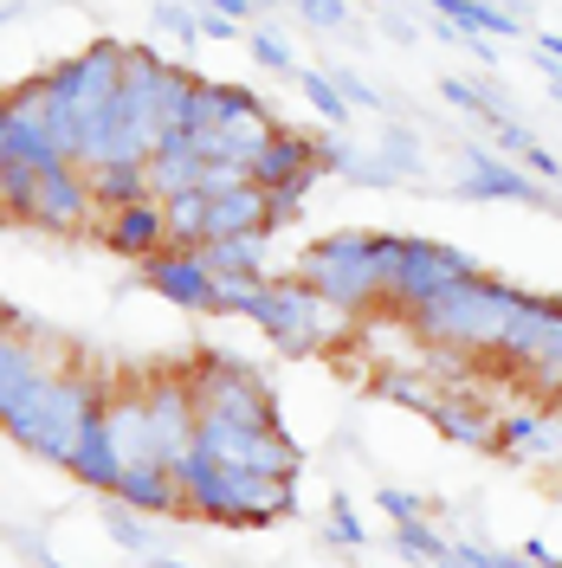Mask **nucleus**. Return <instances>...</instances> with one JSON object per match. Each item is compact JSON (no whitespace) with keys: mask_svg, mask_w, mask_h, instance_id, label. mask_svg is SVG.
<instances>
[{"mask_svg":"<svg viewBox=\"0 0 562 568\" xmlns=\"http://www.w3.org/2000/svg\"><path fill=\"white\" fill-rule=\"evenodd\" d=\"M465 181H459V194L465 201H518V207H543V187L518 169V162H504L492 149H479V142H465Z\"/></svg>","mask_w":562,"mask_h":568,"instance_id":"12","label":"nucleus"},{"mask_svg":"<svg viewBox=\"0 0 562 568\" xmlns=\"http://www.w3.org/2000/svg\"><path fill=\"white\" fill-rule=\"evenodd\" d=\"M46 375H59V355H46L33 336H7V329H0V420H7Z\"/></svg>","mask_w":562,"mask_h":568,"instance_id":"15","label":"nucleus"},{"mask_svg":"<svg viewBox=\"0 0 562 568\" xmlns=\"http://www.w3.org/2000/svg\"><path fill=\"white\" fill-rule=\"evenodd\" d=\"M259 329L279 343L284 355H311V349H323L337 329H350V311H330L323 297H317L304 278H272V291H265V311H259Z\"/></svg>","mask_w":562,"mask_h":568,"instance_id":"7","label":"nucleus"},{"mask_svg":"<svg viewBox=\"0 0 562 568\" xmlns=\"http://www.w3.org/2000/svg\"><path fill=\"white\" fill-rule=\"evenodd\" d=\"M98 407H104V382H91V375H46V382L0 420V433L20 439L27 453H39L46 465H66L71 446H78V433L98 420Z\"/></svg>","mask_w":562,"mask_h":568,"instance_id":"2","label":"nucleus"},{"mask_svg":"<svg viewBox=\"0 0 562 568\" xmlns=\"http://www.w3.org/2000/svg\"><path fill=\"white\" fill-rule=\"evenodd\" d=\"M330 84H337V98H343L350 110H388L382 91H375V84H362V71H330Z\"/></svg>","mask_w":562,"mask_h":568,"instance_id":"36","label":"nucleus"},{"mask_svg":"<svg viewBox=\"0 0 562 568\" xmlns=\"http://www.w3.org/2000/svg\"><path fill=\"white\" fill-rule=\"evenodd\" d=\"M188 388H194V407H201V414H227V420H272V388H265V375L247 368V362L208 355V362L188 375Z\"/></svg>","mask_w":562,"mask_h":568,"instance_id":"8","label":"nucleus"},{"mask_svg":"<svg viewBox=\"0 0 562 568\" xmlns=\"http://www.w3.org/2000/svg\"><path fill=\"white\" fill-rule=\"evenodd\" d=\"M247 162H201V194H233V187H247Z\"/></svg>","mask_w":562,"mask_h":568,"instance_id":"37","label":"nucleus"},{"mask_svg":"<svg viewBox=\"0 0 562 568\" xmlns=\"http://www.w3.org/2000/svg\"><path fill=\"white\" fill-rule=\"evenodd\" d=\"M375 504H382L394 524H414V517H426V497L421 491H375Z\"/></svg>","mask_w":562,"mask_h":568,"instance_id":"42","label":"nucleus"},{"mask_svg":"<svg viewBox=\"0 0 562 568\" xmlns=\"http://www.w3.org/2000/svg\"><path fill=\"white\" fill-rule=\"evenodd\" d=\"M265 291H272V278H213L208 291V317H259L265 311Z\"/></svg>","mask_w":562,"mask_h":568,"instance_id":"25","label":"nucleus"},{"mask_svg":"<svg viewBox=\"0 0 562 568\" xmlns=\"http://www.w3.org/2000/svg\"><path fill=\"white\" fill-rule=\"evenodd\" d=\"M149 433H155V459L175 465L188 446H194V388L181 382V375H162V382H149Z\"/></svg>","mask_w":562,"mask_h":568,"instance_id":"11","label":"nucleus"},{"mask_svg":"<svg viewBox=\"0 0 562 568\" xmlns=\"http://www.w3.org/2000/svg\"><path fill=\"white\" fill-rule=\"evenodd\" d=\"M142 284H155V297H169L181 311H208L213 272L201 258V246H162L142 258Z\"/></svg>","mask_w":562,"mask_h":568,"instance_id":"10","label":"nucleus"},{"mask_svg":"<svg viewBox=\"0 0 562 568\" xmlns=\"http://www.w3.org/2000/svg\"><path fill=\"white\" fill-rule=\"evenodd\" d=\"M98 420H104L110 446H117V459H123V465H162V459H155V433H149V394H142V388L104 394Z\"/></svg>","mask_w":562,"mask_h":568,"instance_id":"13","label":"nucleus"},{"mask_svg":"<svg viewBox=\"0 0 562 568\" xmlns=\"http://www.w3.org/2000/svg\"><path fill=\"white\" fill-rule=\"evenodd\" d=\"M201 33H208V39H233L240 27H233V20H220V13H208V7H201Z\"/></svg>","mask_w":562,"mask_h":568,"instance_id":"46","label":"nucleus"},{"mask_svg":"<svg viewBox=\"0 0 562 568\" xmlns=\"http://www.w3.org/2000/svg\"><path fill=\"white\" fill-rule=\"evenodd\" d=\"M556 400H562V394H556Z\"/></svg>","mask_w":562,"mask_h":568,"instance_id":"54","label":"nucleus"},{"mask_svg":"<svg viewBox=\"0 0 562 568\" xmlns=\"http://www.w3.org/2000/svg\"><path fill=\"white\" fill-rule=\"evenodd\" d=\"M91 181L78 175L71 162H59V169H39L33 181V201H27V226H52V233H71V226H84L91 220Z\"/></svg>","mask_w":562,"mask_h":568,"instance_id":"9","label":"nucleus"},{"mask_svg":"<svg viewBox=\"0 0 562 568\" xmlns=\"http://www.w3.org/2000/svg\"><path fill=\"white\" fill-rule=\"evenodd\" d=\"M0 142H7V98H0Z\"/></svg>","mask_w":562,"mask_h":568,"instance_id":"52","label":"nucleus"},{"mask_svg":"<svg viewBox=\"0 0 562 568\" xmlns=\"http://www.w3.org/2000/svg\"><path fill=\"white\" fill-rule=\"evenodd\" d=\"M265 7H284V0H252V13H265Z\"/></svg>","mask_w":562,"mask_h":568,"instance_id":"51","label":"nucleus"},{"mask_svg":"<svg viewBox=\"0 0 562 568\" xmlns=\"http://www.w3.org/2000/svg\"><path fill=\"white\" fill-rule=\"evenodd\" d=\"M330 542H343V549H362L369 542V524L350 510V497H337V510H330Z\"/></svg>","mask_w":562,"mask_h":568,"instance_id":"38","label":"nucleus"},{"mask_svg":"<svg viewBox=\"0 0 562 568\" xmlns=\"http://www.w3.org/2000/svg\"><path fill=\"white\" fill-rule=\"evenodd\" d=\"M213 278H265V233H247V240H208L201 246Z\"/></svg>","mask_w":562,"mask_h":568,"instance_id":"22","label":"nucleus"},{"mask_svg":"<svg viewBox=\"0 0 562 568\" xmlns=\"http://www.w3.org/2000/svg\"><path fill=\"white\" fill-rule=\"evenodd\" d=\"M375 162L388 169V181H414L421 175V142L408 136L401 123H388L382 136H375Z\"/></svg>","mask_w":562,"mask_h":568,"instance_id":"30","label":"nucleus"},{"mask_svg":"<svg viewBox=\"0 0 562 568\" xmlns=\"http://www.w3.org/2000/svg\"><path fill=\"white\" fill-rule=\"evenodd\" d=\"M317 169L311 175H298L291 187H265V233H279V226H298L304 220V201H311V187H317Z\"/></svg>","mask_w":562,"mask_h":568,"instance_id":"31","label":"nucleus"},{"mask_svg":"<svg viewBox=\"0 0 562 568\" xmlns=\"http://www.w3.org/2000/svg\"><path fill=\"white\" fill-rule=\"evenodd\" d=\"M369 258H375V278H382V304L414 317L421 304H433L440 291H453L465 278H485L459 246H433L414 233H369Z\"/></svg>","mask_w":562,"mask_h":568,"instance_id":"3","label":"nucleus"},{"mask_svg":"<svg viewBox=\"0 0 562 568\" xmlns=\"http://www.w3.org/2000/svg\"><path fill=\"white\" fill-rule=\"evenodd\" d=\"M104 530L123 542V549H149V530H142V517L137 510H123V504H110L104 510Z\"/></svg>","mask_w":562,"mask_h":568,"instance_id":"39","label":"nucleus"},{"mask_svg":"<svg viewBox=\"0 0 562 568\" xmlns=\"http://www.w3.org/2000/svg\"><path fill=\"white\" fill-rule=\"evenodd\" d=\"M440 20H453L459 33H492V39H511L524 33L504 7H492V0H440Z\"/></svg>","mask_w":562,"mask_h":568,"instance_id":"27","label":"nucleus"},{"mask_svg":"<svg viewBox=\"0 0 562 568\" xmlns=\"http://www.w3.org/2000/svg\"><path fill=\"white\" fill-rule=\"evenodd\" d=\"M298 278L311 284L330 311H350V317L382 311V278H375V258H369V233H323L317 246H304Z\"/></svg>","mask_w":562,"mask_h":568,"instance_id":"5","label":"nucleus"},{"mask_svg":"<svg viewBox=\"0 0 562 568\" xmlns=\"http://www.w3.org/2000/svg\"><path fill=\"white\" fill-rule=\"evenodd\" d=\"M518 556H524L530 568H543V562H550V542H543V536H530V542L518 549Z\"/></svg>","mask_w":562,"mask_h":568,"instance_id":"47","label":"nucleus"},{"mask_svg":"<svg viewBox=\"0 0 562 568\" xmlns=\"http://www.w3.org/2000/svg\"><path fill=\"white\" fill-rule=\"evenodd\" d=\"M91 201L98 207H130V201H149V181H142V162H104V169H91Z\"/></svg>","mask_w":562,"mask_h":568,"instance_id":"23","label":"nucleus"},{"mask_svg":"<svg viewBox=\"0 0 562 568\" xmlns=\"http://www.w3.org/2000/svg\"><path fill=\"white\" fill-rule=\"evenodd\" d=\"M155 27L169 39H181V45H194L201 39V7H181V0H162L155 7Z\"/></svg>","mask_w":562,"mask_h":568,"instance_id":"35","label":"nucleus"},{"mask_svg":"<svg viewBox=\"0 0 562 568\" xmlns=\"http://www.w3.org/2000/svg\"><path fill=\"white\" fill-rule=\"evenodd\" d=\"M426 420L440 426L453 446H498V414H485L472 394H440V407Z\"/></svg>","mask_w":562,"mask_h":568,"instance_id":"21","label":"nucleus"},{"mask_svg":"<svg viewBox=\"0 0 562 568\" xmlns=\"http://www.w3.org/2000/svg\"><path fill=\"white\" fill-rule=\"evenodd\" d=\"M298 84H304V98H311V110L323 116V123H330V130H343V123H350V104L337 98V84H330V71H304Z\"/></svg>","mask_w":562,"mask_h":568,"instance_id":"33","label":"nucleus"},{"mask_svg":"<svg viewBox=\"0 0 562 568\" xmlns=\"http://www.w3.org/2000/svg\"><path fill=\"white\" fill-rule=\"evenodd\" d=\"M110 497L123 510H137V517H169V510H181V491H175V478H169V465H123V478H117Z\"/></svg>","mask_w":562,"mask_h":568,"instance_id":"18","label":"nucleus"},{"mask_svg":"<svg viewBox=\"0 0 562 568\" xmlns=\"http://www.w3.org/2000/svg\"><path fill=\"white\" fill-rule=\"evenodd\" d=\"M426 7H433V13H440V0H426Z\"/></svg>","mask_w":562,"mask_h":568,"instance_id":"53","label":"nucleus"},{"mask_svg":"<svg viewBox=\"0 0 562 568\" xmlns=\"http://www.w3.org/2000/svg\"><path fill=\"white\" fill-rule=\"evenodd\" d=\"M181 504L194 517L213 524H233V530H259V524H279L298 504V478H272V471H233V465H208L194 446L169 465Z\"/></svg>","mask_w":562,"mask_h":568,"instance_id":"1","label":"nucleus"},{"mask_svg":"<svg viewBox=\"0 0 562 568\" xmlns=\"http://www.w3.org/2000/svg\"><path fill=\"white\" fill-rule=\"evenodd\" d=\"M518 465H550V471H562V407H543L536 414V426H530L518 446H504Z\"/></svg>","mask_w":562,"mask_h":568,"instance_id":"24","label":"nucleus"},{"mask_svg":"<svg viewBox=\"0 0 562 568\" xmlns=\"http://www.w3.org/2000/svg\"><path fill=\"white\" fill-rule=\"evenodd\" d=\"M375 394H388V400H394V407H414V414H433V407H440V382H426L421 368H382V375H375Z\"/></svg>","mask_w":562,"mask_h":568,"instance_id":"28","label":"nucleus"},{"mask_svg":"<svg viewBox=\"0 0 562 568\" xmlns=\"http://www.w3.org/2000/svg\"><path fill=\"white\" fill-rule=\"evenodd\" d=\"M162 226H169V246H208V194L188 187L175 201H162Z\"/></svg>","mask_w":562,"mask_h":568,"instance_id":"26","label":"nucleus"},{"mask_svg":"<svg viewBox=\"0 0 562 568\" xmlns=\"http://www.w3.org/2000/svg\"><path fill=\"white\" fill-rule=\"evenodd\" d=\"M518 169H524V175H536V181H562V162L550 155V149H536V142H524V149H518Z\"/></svg>","mask_w":562,"mask_h":568,"instance_id":"43","label":"nucleus"},{"mask_svg":"<svg viewBox=\"0 0 562 568\" xmlns=\"http://www.w3.org/2000/svg\"><path fill=\"white\" fill-rule=\"evenodd\" d=\"M350 155H355V149H350L343 136H337V130L317 142V169H323V175H330V169H350Z\"/></svg>","mask_w":562,"mask_h":568,"instance_id":"44","label":"nucleus"},{"mask_svg":"<svg viewBox=\"0 0 562 568\" xmlns=\"http://www.w3.org/2000/svg\"><path fill=\"white\" fill-rule=\"evenodd\" d=\"M252 59H259L265 71H291V45H284L279 33H265V27H259V33H252Z\"/></svg>","mask_w":562,"mask_h":568,"instance_id":"41","label":"nucleus"},{"mask_svg":"<svg viewBox=\"0 0 562 568\" xmlns=\"http://www.w3.org/2000/svg\"><path fill=\"white\" fill-rule=\"evenodd\" d=\"M562 297H536V291H524L518 304H511V317H504V336H498V362L504 368H530L536 355H543V336H550V323H556Z\"/></svg>","mask_w":562,"mask_h":568,"instance_id":"14","label":"nucleus"},{"mask_svg":"<svg viewBox=\"0 0 562 568\" xmlns=\"http://www.w3.org/2000/svg\"><path fill=\"white\" fill-rule=\"evenodd\" d=\"M317 169V142L298 136V130H272V136L259 142V155L247 162V175L259 181V187H291L298 175H311ZM323 175V169H317Z\"/></svg>","mask_w":562,"mask_h":568,"instance_id":"16","label":"nucleus"},{"mask_svg":"<svg viewBox=\"0 0 562 568\" xmlns=\"http://www.w3.org/2000/svg\"><path fill=\"white\" fill-rule=\"evenodd\" d=\"M13 13H20V0H0V27H7V20H13Z\"/></svg>","mask_w":562,"mask_h":568,"instance_id":"49","label":"nucleus"},{"mask_svg":"<svg viewBox=\"0 0 562 568\" xmlns=\"http://www.w3.org/2000/svg\"><path fill=\"white\" fill-rule=\"evenodd\" d=\"M524 142H530V130L518 123V116H511V123H498V149H504V162H518V149H524Z\"/></svg>","mask_w":562,"mask_h":568,"instance_id":"45","label":"nucleus"},{"mask_svg":"<svg viewBox=\"0 0 562 568\" xmlns=\"http://www.w3.org/2000/svg\"><path fill=\"white\" fill-rule=\"evenodd\" d=\"M394 549H401L408 562H426V568H433L440 556H446V549H453V542L433 530L426 517H414V524H394Z\"/></svg>","mask_w":562,"mask_h":568,"instance_id":"32","label":"nucleus"},{"mask_svg":"<svg viewBox=\"0 0 562 568\" xmlns=\"http://www.w3.org/2000/svg\"><path fill=\"white\" fill-rule=\"evenodd\" d=\"M66 471L84 485V491H117V478H123V459H117V446H110L104 420H91L78 433V446H71Z\"/></svg>","mask_w":562,"mask_h":568,"instance_id":"19","label":"nucleus"},{"mask_svg":"<svg viewBox=\"0 0 562 568\" xmlns=\"http://www.w3.org/2000/svg\"><path fill=\"white\" fill-rule=\"evenodd\" d=\"M104 240H110V252H123V258H149V252H162L169 246L162 201H130V207H117L104 220Z\"/></svg>","mask_w":562,"mask_h":568,"instance_id":"17","label":"nucleus"},{"mask_svg":"<svg viewBox=\"0 0 562 568\" xmlns=\"http://www.w3.org/2000/svg\"><path fill=\"white\" fill-rule=\"evenodd\" d=\"M291 7H298L311 27H323V33H337V27L350 20V0H291Z\"/></svg>","mask_w":562,"mask_h":568,"instance_id":"40","label":"nucleus"},{"mask_svg":"<svg viewBox=\"0 0 562 568\" xmlns=\"http://www.w3.org/2000/svg\"><path fill=\"white\" fill-rule=\"evenodd\" d=\"M440 98H446V104H459L465 110V116H485V123H511V104H504V98H498L492 84H479V78H446V84H440Z\"/></svg>","mask_w":562,"mask_h":568,"instance_id":"29","label":"nucleus"},{"mask_svg":"<svg viewBox=\"0 0 562 568\" xmlns=\"http://www.w3.org/2000/svg\"><path fill=\"white\" fill-rule=\"evenodd\" d=\"M194 453L208 465H233V471H272V478H298V471H304V453L284 439L279 420L194 414Z\"/></svg>","mask_w":562,"mask_h":568,"instance_id":"6","label":"nucleus"},{"mask_svg":"<svg viewBox=\"0 0 562 568\" xmlns=\"http://www.w3.org/2000/svg\"><path fill=\"white\" fill-rule=\"evenodd\" d=\"M33 181L39 169H27V162H0V213H27V201H33Z\"/></svg>","mask_w":562,"mask_h":568,"instance_id":"34","label":"nucleus"},{"mask_svg":"<svg viewBox=\"0 0 562 568\" xmlns=\"http://www.w3.org/2000/svg\"><path fill=\"white\" fill-rule=\"evenodd\" d=\"M550 98L562 104V65H550Z\"/></svg>","mask_w":562,"mask_h":568,"instance_id":"48","label":"nucleus"},{"mask_svg":"<svg viewBox=\"0 0 562 568\" xmlns=\"http://www.w3.org/2000/svg\"><path fill=\"white\" fill-rule=\"evenodd\" d=\"M524 297V284H498V278H465L453 291H440L433 304L414 311V336L433 343V349H459V355H492L498 336H504V317L511 304Z\"/></svg>","mask_w":562,"mask_h":568,"instance_id":"4","label":"nucleus"},{"mask_svg":"<svg viewBox=\"0 0 562 568\" xmlns=\"http://www.w3.org/2000/svg\"><path fill=\"white\" fill-rule=\"evenodd\" d=\"M155 568H194V562H175V556H162V562H155Z\"/></svg>","mask_w":562,"mask_h":568,"instance_id":"50","label":"nucleus"},{"mask_svg":"<svg viewBox=\"0 0 562 568\" xmlns=\"http://www.w3.org/2000/svg\"><path fill=\"white\" fill-rule=\"evenodd\" d=\"M247 233H265V187L259 181L208 201V240H247Z\"/></svg>","mask_w":562,"mask_h":568,"instance_id":"20","label":"nucleus"}]
</instances>
